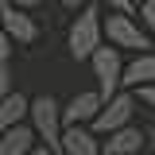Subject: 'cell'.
<instances>
[{"mask_svg":"<svg viewBox=\"0 0 155 155\" xmlns=\"http://www.w3.org/2000/svg\"><path fill=\"white\" fill-rule=\"evenodd\" d=\"M66 47H70V58L74 62H89L105 47V16H101L97 4H89L85 12L74 16L70 31H66Z\"/></svg>","mask_w":155,"mask_h":155,"instance_id":"6da1fadb","label":"cell"},{"mask_svg":"<svg viewBox=\"0 0 155 155\" xmlns=\"http://www.w3.org/2000/svg\"><path fill=\"white\" fill-rule=\"evenodd\" d=\"M39 136V147H47L51 155H62V132H66V124H62V101L51 93H39L31 97V120H27Z\"/></svg>","mask_w":155,"mask_h":155,"instance_id":"7a4b0ae2","label":"cell"},{"mask_svg":"<svg viewBox=\"0 0 155 155\" xmlns=\"http://www.w3.org/2000/svg\"><path fill=\"white\" fill-rule=\"evenodd\" d=\"M105 43L116 47V51H132V54L155 51V43H151V35L143 31V23L136 16H120V12H109V16H105Z\"/></svg>","mask_w":155,"mask_h":155,"instance_id":"3957f363","label":"cell"},{"mask_svg":"<svg viewBox=\"0 0 155 155\" xmlns=\"http://www.w3.org/2000/svg\"><path fill=\"white\" fill-rule=\"evenodd\" d=\"M89 70H93V78H97V93H101L105 105H109L116 93H124V58H120L116 47L105 43V47L89 58Z\"/></svg>","mask_w":155,"mask_h":155,"instance_id":"277c9868","label":"cell"},{"mask_svg":"<svg viewBox=\"0 0 155 155\" xmlns=\"http://www.w3.org/2000/svg\"><path fill=\"white\" fill-rule=\"evenodd\" d=\"M136 124V93H116L105 109H101V116L93 120V132L101 136V140H109L113 132H124V128H132Z\"/></svg>","mask_w":155,"mask_h":155,"instance_id":"5b68a950","label":"cell"},{"mask_svg":"<svg viewBox=\"0 0 155 155\" xmlns=\"http://www.w3.org/2000/svg\"><path fill=\"white\" fill-rule=\"evenodd\" d=\"M101 109H105L101 93L97 89H81V93H74L62 105V124L66 128H93V120L101 116Z\"/></svg>","mask_w":155,"mask_h":155,"instance_id":"8992f818","label":"cell"},{"mask_svg":"<svg viewBox=\"0 0 155 155\" xmlns=\"http://www.w3.org/2000/svg\"><path fill=\"white\" fill-rule=\"evenodd\" d=\"M0 27L8 31V39L16 43V47H31L39 39V23L31 12H19V8H12L8 0H0Z\"/></svg>","mask_w":155,"mask_h":155,"instance_id":"52a82bcc","label":"cell"},{"mask_svg":"<svg viewBox=\"0 0 155 155\" xmlns=\"http://www.w3.org/2000/svg\"><path fill=\"white\" fill-rule=\"evenodd\" d=\"M147 147V132L132 124V128H124V132H113L109 140H101V155H140Z\"/></svg>","mask_w":155,"mask_h":155,"instance_id":"ba28073f","label":"cell"},{"mask_svg":"<svg viewBox=\"0 0 155 155\" xmlns=\"http://www.w3.org/2000/svg\"><path fill=\"white\" fill-rule=\"evenodd\" d=\"M143 85H155V51L136 54L132 62L124 66V89L136 93V89H143Z\"/></svg>","mask_w":155,"mask_h":155,"instance_id":"9c48e42d","label":"cell"},{"mask_svg":"<svg viewBox=\"0 0 155 155\" xmlns=\"http://www.w3.org/2000/svg\"><path fill=\"white\" fill-rule=\"evenodd\" d=\"M62 155H101V136L93 128H66L62 132Z\"/></svg>","mask_w":155,"mask_h":155,"instance_id":"30bf717a","label":"cell"},{"mask_svg":"<svg viewBox=\"0 0 155 155\" xmlns=\"http://www.w3.org/2000/svg\"><path fill=\"white\" fill-rule=\"evenodd\" d=\"M27 120H31V97H23L16 89V93L0 105V136L12 132V128H19V124H27Z\"/></svg>","mask_w":155,"mask_h":155,"instance_id":"8fae6325","label":"cell"},{"mask_svg":"<svg viewBox=\"0 0 155 155\" xmlns=\"http://www.w3.org/2000/svg\"><path fill=\"white\" fill-rule=\"evenodd\" d=\"M35 147H39V136L31 124H19V128L0 136V155H31Z\"/></svg>","mask_w":155,"mask_h":155,"instance_id":"7c38bea8","label":"cell"},{"mask_svg":"<svg viewBox=\"0 0 155 155\" xmlns=\"http://www.w3.org/2000/svg\"><path fill=\"white\" fill-rule=\"evenodd\" d=\"M140 23H143V31H147L151 43H155V0H143V4H140Z\"/></svg>","mask_w":155,"mask_h":155,"instance_id":"4fadbf2b","label":"cell"},{"mask_svg":"<svg viewBox=\"0 0 155 155\" xmlns=\"http://www.w3.org/2000/svg\"><path fill=\"white\" fill-rule=\"evenodd\" d=\"M12 93H16V78H12V70H8V66H0V105H4Z\"/></svg>","mask_w":155,"mask_h":155,"instance_id":"5bb4252c","label":"cell"},{"mask_svg":"<svg viewBox=\"0 0 155 155\" xmlns=\"http://www.w3.org/2000/svg\"><path fill=\"white\" fill-rule=\"evenodd\" d=\"M136 105H143V109L155 116V85H143V89H136Z\"/></svg>","mask_w":155,"mask_h":155,"instance_id":"9a60e30c","label":"cell"},{"mask_svg":"<svg viewBox=\"0 0 155 155\" xmlns=\"http://www.w3.org/2000/svg\"><path fill=\"white\" fill-rule=\"evenodd\" d=\"M12 51H16V43L8 39V31L0 27V66H8V58H12Z\"/></svg>","mask_w":155,"mask_h":155,"instance_id":"2e32d148","label":"cell"},{"mask_svg":"<svg viewBox=\"0 0 155 155\" xmlns=\"http://www.w3.org/2000/svg\"><path fill=\"white\" fill-rule=\"evenodd\" d=\"M109 4V12H120V16H136V4L132 0H105Z\"/></svg>","mask_w":155,"mask_h":155,"instance_id":"e0dca14e","label":"cell"},{"mask_svg":"<svg viewBox=\"0 0 155 155\" xmlns=\"http://www.w3.org/2000/svg\"><path fill=\"white\" fill-rule=\"evenodd\" d=\"M58 4H62L66 12H85V8H89L93 0H58Z\"/></svg>","mask_w":155,"mask_h":155,"instance_id":"ac0fdd59","label":"cell"},{"mask_svg":"<svg viewBox=\"0 0 155 155\" xmlns=\"http://www.w3.org/2000/svg\"><path fill=\"white\" fill-rule=\"evenodd\" d=\"M12 8H19V12H31V8H39V4H47V0H8Z\"/></svg>","mask_w":155,"mask_h":155,"instance_id":"d6986e66","label":"cell"},{"mask_svg":"<svg viewBox=\"0 0 155 155\" xmlns=\"http://www.w3.org/2000/svg\"><path fill=\"white\" fill-rule=\"evenodd\" d=\"M143 132H147V155H155V124H147Z\"/></svg>","mask_w":155,"mask_h":155,"instance_id":"ffe728a7","label":"cell"},{"mask_svg":"<svg viewBox=\"0 0 155 155\" xmlns=\"http://www.w3.org/2000/svg\"><path fill=\"white\" fill-rule=\"evenodd\" d=\"M31 155H51V151H47V147H35V151H31Z\"/></svg>","mask_w":155,"mask_h":155,"instance_id":"44dd1931","label":"cell"},{"mask_svg":"<svg viewBox=\"0 0 155 155\" xmlns=\"http://www.w3.org/2000/svg\"><path fill=\"white\" fill-rule=\"evenodd\" d=\"M132 4H136V12H140V4H143V0H132Z\"/></svg>","mask_w":155,"mask_h":155,"instance_id":"7402d4cb","label":"cell"}]
</instances>
